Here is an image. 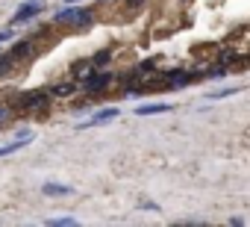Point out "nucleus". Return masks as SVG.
<instances>
[{"label": "nucleus", "mask_w": 250, "mask_h": 227, "mask_svg": "<svg viewBox=\"0 0 250 227\" xmlns=\"http://www.w3.org/2000/svg\"><path fill=\"white\" fill-rule=\"evenodd\" d=\"M50 91H24L21 97H18V109H44L47 103H50Z\"/></svg>", "instance_id": "5"}, {"label": "nucleus", "mask_w": 250, "mask_h": 227, "mask_svg": "<svg viewBox=\"0 0 250 227\" xmlns=\"http://www.w3.org/2000/svg\"><path fill=\"white\" fill-rule=\"evenodd\" d=\"M139 209H142V212H159V204H156V201H153V204H150V201H142Z\"/></svg>", "instance_id": "15"}, {"label": "nucleus", "mask_w": 250, "mask_h": 227, "mask_svg": "<svg viewBox=\"0 0 250 227\" xmlns=\"http://www.w3.org/2000/svg\"><path fill=\"white\" fill-rule=\"evenodd\" d=\"M30 145V130H24L15 142H9V145H3L0 148V157H9V154H15V151H21V148H27Z\"/></svg>", "instance_id": "8"}, {"label": "nucleus", "mask_w": 250, "mask_h": 227, "mask_svg": "<svg viewBox=\"0 0 250 227\" xmlns=\"http://www.w3.org/2000/svg\"><path fill=\"white\" fill-rule=\"evenodd\" d=\"M229 224H235V227H241V224H244V218H241V215H232V218H229Z\"/></svg>", "instance_id": "18"}, {"label": "nucleus", "mask_w": 250, "mask_h": 227, "mask_svg": "<svg viewBox=\"0 0 250 227\" xmlns=\"http://www.w3.org/2000/svg\"><path fill=\"white\" fill-rule=\"evenodd\" d=\"M238 91H244V89H241V86H232V89H224V91H209L206 100H224V97H232V94H238Z\"/></svg>", "instance_id": "12"}, {"label": "nucleus", "mask_w": 250, "mask_h": 227, "mask_svg": "<svg viewBox=\"0 0 250 227\" xmlns=\"http://www.w3.org/2000/svg\"><path fill=\"white\" fill-rule=\"evenodd\" d=\"M112 59V50H97L94 56H91V62H94V68H103L106 62Z\"/></svg>", "instance_id": "14"}, {"label": "nucleus", "mask_w": 250, "mask_h": 227, "mask_svg": "<svg viewBox=\"0 0 250 227\" xmlns=\"http://www.w3.org/2000/svg\"><path fill=\"white\" fill-rule=\"evenodd\" d=\"M174 103H145V106H136V115L147 118V115H162V112H171Z\"/></svg>", "instance_id": "6"}, {"label": "nucleus", "mask_w": 250, "mask_h": 227, "mask_svg": "<svg viewBox=\"0 0 250 227\" xmlns=\"http://www.w3.org/2000/svg\"><path fill=\"white\" fill-rule=\"evenodd\" d=\"M74 224H77L74 215H53V218H47V227H74Z\"/></svg>", "instance_id": "11"}, {"label": "nucleus", "mask_w": 250, "mask_h": 227, "mask_svg": "<svg viewBox=\"0 0 250 227\" xmlns=\"http://www.w3.org/2000/svg\"><path fill=\"white\" fill-rule=\"evenodd\" d=\"M53 21L56 24H71V27H88L94 21V15H91V9H83V6L68 3V9H59Z\"/></svg>", "instance_id": "1"}, {"label": "nucleus", "mask_w": 250, "mask_h": 227, "mask_svg": "<svg viewBox=\"0 0 250 227\" xmlns=\"http://www.w3.org/2000/svg\"><path fill=\"white\" fill-rule=\"evenodd\" d=\"M6 115H12V109H9V106H0V124L6 121Z\"/></svg>", "instance_id": "17"}, {"label": "nucleus", "mask_w": 250, "mask_h": 227, "mask_svg": "<svg viewBox=\"0 0 250 227\" xmlns=\"http://www.w3.org/2000/svg\"><path fill=\"white\" fill-rule=\"evenodd\" d=\"M118 115H121V109H118V106H103V109H97V112H94L88 121H80V124H77V130H88V127L109 124V121H115Z\"/></svg>", "instance_id": "4"}, {"label": "nucleus", "mask_w": 250, "mask_h": 227, "mask_svg": "<svg viewBox=\"0 0 250 227\" xmlns=\"http://www.w3.org/2000/svg\"><path fill=\"white\" fill-rule=\"evenodd\" d=\"M6 53H9L15 62H24V59H30V56H33V42H15Z\"/></svg>", "instance_id": "7"}, {"label": "nucleus", "mask_w": 250, "mask_h": 227, "mask_svg": "<svg viewBox=\"0 0 250 227\" xmlns=\"http://www.w3.org/2000/svg\"><path fill=\"white\" fill-rule=\"evenodd\" d=\"M74 89H77V80L71 77V80H65V83H56V86L50 89V94H53V97H71Z\"/></svg>", "instance_id": "9"}, {"label": "nucleus", "mask_w": 250, "mask_h": 227, "mask_svg": "<svg viewBox=\"0 0 250 227\" xmlns=\"http://www.w3.org/2000/svg\"><path fill=\"white\" fill-rule=\"evenodd\" d=\"M18 62L9 56V53H3V56H0V77H6V74H12V68H15Z\"/></svg>", "instance_id": "13"}, {"label": "nucleus", "mask_w": 250, "mask_h": 227, "mask_svg": "<svg viewBox=\"0 0 250 227\" xmlns=\"http://www.w3.org/2000/svg\"><path fill=\"white\" fill-rule=\"evenodd\" d=\"M65 3H80V0H65Z\"/></svg>", "instance_id": "19"}, {"label": "nucleus", "mask_w": 250, "mask_h": 227, "mask_svg": "<svg viewBox=\"0 0 250 227\" xmlns=\"http://www.w3.org/2000/svg\"><path fill=\"white\" fill-rule=\"evenodd\" d=\"M12 39H15L12 27H9V30H0V42H12Z\"/></svg>", "instance_id": "16"}, {"label": "nucleus", "mask_w": 250, "mask_h": 227, "mask_svg": "<svg viewBox=\"0 0 250 227\" xmlns=\"http://www.w3.org/2000/svg\"><path fill=\"white\" fill-rule=\"evenodd\" d=\"M42 12H44V0H27L24 6H18L12 12V27H24V24L36 21V15H42Z\"/></svg>", "instance_id": "2"}, {"label": "nucleus", "mask_w": 250, "mask_h": 227, "mask_svg": "<svg viewBox=\"0 0 250 227\" xmlns=\"http://www.w3.org/2000/svg\"><path fill=\"white\" fill-rule=\"evenodd\" d=\"M112 80H115V77H112L109 71H100V68H94V71H91V74L83 80V89H85L88 94H100L103 89H109V86H112Z\"/></svg>", "instance_id": "3"}, {"label": "nucleus", "mask_w": 250, "mask_h": 227, "mask_svg": "<svg viewBox=\"0 0 250 227\" xmlns=\"http://www.w3.org/2000/svg\"><path fill=\"white\" fill-rule=\"evenodd\" d=\"M42 192L47 198H56V195H74V186H62V183H44Z\"/></svg>", "instance_id": "10"}]
</instances>
